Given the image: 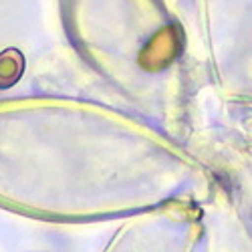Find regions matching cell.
Wrapping results in <instances>:
<instances>
[{"label":"cell","instance_id":"cell-1","mask_svg":"<svg viewBox=\"0 0 252 252\" xmlns=\"http://www.w3.org/2000/svg\"><path fill=\"white\" fill-rule=\"evenodd\" d=\"M182 49V34L178 29H161L139 55V63L148 71H159L178 57Z\"/></svg>","mask_w":252,"mask_h":252},{"label":"cell","instance_id":"cell-2","mask_svg":"<svg viewBox=\"0 0 252 252\" xmlns=\"http://www.w3.org/2000/svg\"><path fill=\"white\" fill-rule=\"evenodd\" d=\"M25 57L16 49H6L0 53V89H8L23 77Z\"/></svg>","mask_w":252,"mask_h":252}]
</instances>
